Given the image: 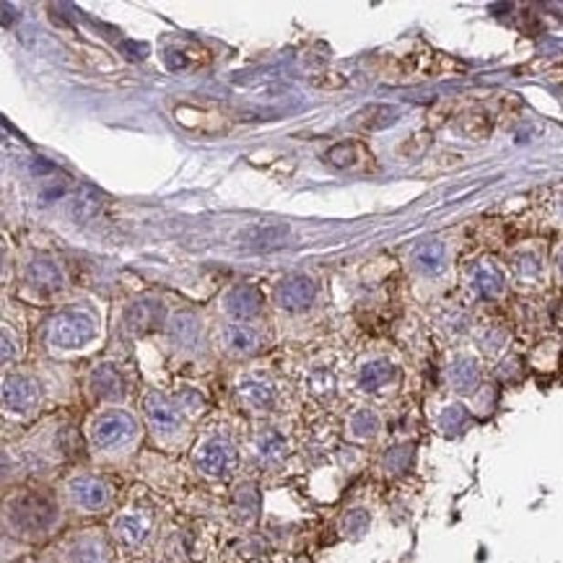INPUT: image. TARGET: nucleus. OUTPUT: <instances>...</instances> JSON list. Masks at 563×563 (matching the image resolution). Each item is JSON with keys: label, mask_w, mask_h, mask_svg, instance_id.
<instances>
[{"label": "nucleus", "mask_w": 563, "mask_h": 563, "mask_svg": "<svg viewBox=\"0 0 563 563\" xmlns=\"http://www.w3.org/2000/svg\"><path fill=\"white\" fill-rule=\"evenodd\" d=\"M5 516H8V525L21 535H42L58 522V506L48 496L27 491L8 501Z\"/></svg>", "instance_id": "nucleus-1"}, {"label": "nucleus", "mask_w": 563, "mask_h": 563, "mask_svg": "<svg viewBox=\"0 0 563 563\" xmlns=\"http://www.w3.org/2000/svg\"><path fill=\"white\" fill-rule=\"evenodd\" d=\"M94 338H97V322L89 312L68 309V312L55 314V320L49 322V343L55 348L73 351V348L89 345Z\"/></svg>", "instance_id": "nucleus-2"}, {"label": "nucleus", "mask_w": 563, "mask_h": 563, "mask_svg": "<svg viewBox=\"0 0 563 563\" xmlns=\"http://www.w3.org/2000/svg\"><path fill=\"white\" fill-rule=\"evenodd\" d=\"M138 426H135V419L130 416L128 410H120V408H112V410H104L99 413L97 419L89 423V439L97 450H120L125 447L130 439L135 436Z\"/></svg>", "instance_id": "nucleus-3"}, {"label": "nucleus", "mask_w": 563, "mask_h": 563, "mask_svg": "<svg viewBox=\"0 0 563 563\" xmlns=\"http://www.w3.org/2000/svg\"><path fill=\"white\" fill-rule=\"evenodd\" d=\"M237 462V451L231 441L224 436H208L197 450H195V467L213 481L228 478Z\"/></svg>", "instance_id": "nucleus-4"}, {"label": "nucleus", "mask_w": 563, "mask_h": 563, "mask_svg": "<svg viewBox=\"0 0 563 563\" xmlns=\"http://www.w3.org/2000/svg\"><path fill=\"white\" fill-rule=\"evenodd\" d=\"M143 413L151 431L159 436L177 434L182 426V413L172 400H166L159 392H151L143 400Z\"/></svg>", "instance_id": "nucleus-5"}, {"label": "nucleus", "mask_w": 563, "mask_h": 563, "mask_svg": "<svg viewBox=\"0 0 563 563\" xmlns=\"http://www.w3.org/2000/svg\"><path fill=\"white\" fill-rule=\"evenodd\" d=\"M70 501L79 506L80 512H101L110 504V488L107 483L99 481L94 475H79L68 483Z\"/></svg>", "instance_id": "nucleus-6"}, {"label": "nucleus", "mask_w": 563, "mask_h": 563, "mask_svg": "<svg viewBox=\"0 0 563 563\" xmlns=\"http://www.w3.org/2000/svg\"><path fill=\"white\" fill-rule=\"evenodd\" d=\"M39 400L37 382L27 374H11L3 379V408L8 413H29Z\"/></svg>", "instance_id": "nucleus-7"}, {"label": "nucleus", "mask_w": 563, "mask_h": 563, "mask_svg": "<svg viewBox=\"0 0 563 563\" xmlns=\"http://www.w3.org/2000/svg\"><path fill=\"white\" fill-rule=\"evenodd\" d=\"M317 296V286L312 278L306 275H291L286 281H281V286L275 291V302L281 309H289V312H302L306 306L314 302Z\"/></svg>", "instance_id": "nucleus-8"}, {"label": "nucleus", "mask_w": 563, "mask_h": 563, "mask_svg": "<svg viewBox=\"0 0 563 563\" xmlns=\"http://www.w3.org/2000/svg\"><path fill=\"white\" fill-rule=\"evenodd\" d=\"M237 392H239V400L255 413H268L278 402L275 387L268 379H260V377H244L239 387H237Z\"/></svg>", "instance_id": "nucleus-9"}, {"label": "nucleus", "mask_w": 563, "mask_h": 563, "mask_svg": "<svg viewBox=\"0 0 563 563\" xmlns=\"http://www.w3.org/2000/svg\"><path fill=\"white\" fill-rule=\"evenodd\" d=\"M112 530L114 537L125 547L143 546L148 532H151V516L143 515V512H122L114 519Z\"/></svg>", "instance_id": "nucleus-10"}, {"label": "nucleus", "mask_w": 563, "mask_h": 563, "mask_svg": "<svg viewBox=\"0 0 563 563\" xmlns=\"http://www.w3.org/2000/svg\"><path fill=\"white\" fill-rule=\"evenodd\" d=\"M327 161L338 169H345V172H364L369 166L371 154L369 148L364 143H356V141H345V143L333 145L327 151Z\"/></svg>", "instance_id": "nucleus-11"}, {"label": "nucleus", "mask_w": 563, "mask_h": 563, "mask_svg": "<svg viewBox=\"0 0 563 563\" xmlns=\"http://www.w3.org/2000/svg\"><path fill=\"white\" fill-rule=\"evenodd\" d=\"M68 563H110V556L99 535L83 532L68 546Z\"/></svg>", "instance_id": "nucleus-12"}, {"label": "nucleus", "mask_w": 563, "mask_h": 563, "mask_svg": "<svg viewBox=\"0 0 563 563\" xmlns=\"http://www.w3.org/2000/svg\"><path fill=\"white\" fill-rule=\"evenodd\" d=\"M262 306V293L255 286H237L226 293V312L237 320H250L255 317Z\"/></svg>", "instance_id": "nucleus-13"}, {"label": "nucleus", "mask_w": 563, "mask_h": 563, "mask_svg": "<svg viewBox=\"0 0 563 563\" xmlns=\"http://www.w3.org/2000/svg\"><path fill=\"white\" fill-rule=\"evenodd\" d=\"M89 387H91V392L97 395L99 400H122V395H125L122 374L110 364L94 369V374L89 377Z\"/></svg>", "instance_id": "nucleus-14"}, {"label": "nucleus", "mask_w": 563, "mask_h": 563, "mask_svg": "<svg viewBox=\"0 0 563 563\" xmlns=\"http://www.w3.org/2000/svg\"><path fill=\"white\" fill-rule=\"evenodd\" d=\"M286 237H289V226L286 224H255L247 226L239 234V239H244V244H250V247H255V250L278 247Z\"/></svg>", "instance_id": "nucleus-15"}, {"label": "nucleus", "mask_w": 563, "mask_h": 563, "mask_svg": "<svg viewBox=\"0 0 563 563\" xmlns=\"http://www.w3.org/2000/svg\"><path fill=\"white\" fill-rule=\"evenodd\" d=\"M27 281L34 289L55 291L63 286V271L52 260H32L27 265Z\"/></svg>", "instance_id": "nucleus-16"}, {"label": "nucleus", "mask_w": 563, "mask_h": 563, "mask_svg": "<svg viewBox=\"0 0 563 563\" xmlns=\"http://www.w3.org/2000/svg\"><path fill=\"white\" fill-rule=\"evenodd\" d=\"M286 439L278 429H262L258 436H255V454H258L260 462L265 465H275L286 457Z\"/></svg>", "instance_id": "nucleus-17"}, {"label": "nucleus", "mask_w": 563, "mask_h": 563, "mask_svg": "<svg viewBox=\"0 0 563 563\" xmlns=\"http://www.w3.org/2000/svg\"><path fill=\"white\" fill-rule=\"evenodd\" d=\"M161 320H164L161 302H135V304H130L128 314H125V322L138 333L154 330L156 324H161Z\"/></svg>", "instance_id": "nucleus-18"}, {"label": "nucleus", "mask_w": 563, "mask_h": 563, "mask_svg": "<svg viewBox=\"0 0 563 563\" xmlns=\"http://www.w3.org/2000/svg\"><path fill=\"white\" fill-rule=\"evenodd\" d=\"M450 382L451 387L460 392V395H470L478 389V382H481V371H478V364L473 358H457L451 364L450 369Z\"/></svg>", "instance_id": "nucleus-19"}, {"label": "nucleus", "mask_w": 563, "mask_h": 563, "mask_svg": "<svg viewBox=\"0 0 563 563\" xmlns=\"http://www.w3.org/2000/svg\"><path fill=\"white\" fill-rule=\"evenodd\" d=\"M398 122V110L395 107H385V104H374L356 114L354 125L361 130H382L389 128Z\"/></svg>", "instance_id": "nucleus-20"}, {"label": "nucleus", "mask_w": 563, "mask_h": 563, "mask_svg": "<svg viewBox=\"0 0 563 563\" xmlns=\"http://www.w3.org/2000/svg\"><path fill=\"white\" fill-rule=\"evenodd\" d=\"M413 262L420 273H439L444 268V244L441 241H423L413 252Z\"/></svg>", "instance_id": "nucleus-21"}, {"label": "nucleus", "mask_w": 563, "mask_h": 563, "mask_svg": "<svg viewBox=\"0 0 563 563\" xmlns=\"http://www.w3.org/2000/svg\"><path fill=\"white\" fill-rule=\"evenodd\" d=\"M392 374H395V369H392V364L389 361H369L366 366H361V374H358V385H361V389H366V392H377V389H382V387L392 379Z\"/></svg>", "instance_id": "nucleus-22"}, {"label": "nucleus", "mask_w": 563, "mask_h": 563, "mask_svg": "<svg viewBox=\"0 0 563 563\" xmlns=\"http://www.w3.org/2000/svg\"><path fill=\"white\" fill-rule=\"evenodd\" d=\"M377 431H379V416L371 408H358L354 416L348 419V434L354 436V439L366 441V439H374Z\"/></svg>", "instance_id": "nucleus-23"}, {"label": "nucleus", "mask_w": 563, "mask_h": 563, "mask_svg": "<svg viewBox=\"0 0 563 563\" xmlns=\"http://www.w3.org/2000/svg\"><path fill=\"white\" fill-rule=\"evenodd\" d=\"M226 345H228V351H234V354L250 356L258 351L260 340H258V335L250 330V327L234 324V327H228V330H226Z\"/></svg>", "instance_id": "nucleus-24"}, {"label": "nucleus", "mask_w": 563, "mask_h": 563, "mask_svg": "<svg viewBox=\"0 0 563 563\" xmlns=\"http://www.w3.org/2000/svg\"><path fill=\"white\" fill-rule=\"evenodd\" d=\"M99 206H101V200H99L97 190H91V187H80L79 193H76V197H73V203H70V216L83 224V221H89V218L97 216Z\"/></svg>", "instance_id": "nucleus-25"}, {"label": "nucleus", "mask_w": 563, "mask_h": 563, "mask_svg": "<svg viewBox=\"0 0 563 563\" xmlns=\"http://www.w3.org/2000/svg\"><path fill=\"white\" fill-rule=\"evenodd\" d=\"M473 286L483 296H496L501 291V275L494 268H478L473 273Z\"/></svg>", "instance_id": "nucleus-26"}, {"label": "nucleus", "mask_w": 563, "mask_h": 563, "mask_svg": "<svg viewBox=\"0 0 563 563\" xmlns=\"http://www.w3.org/2000/svg\"><path fill=\"white\" fill-rule=\"evenodd\" d=\"M439 426L447 431V434H457L467 426V410L462 405H450L444 408V413L439 416Z\"/></svg>", "instance_id": "nucleus-27"}, {"label": "nucleus", "mask_w": 563, "mask_h": 563, "mask_svg": "<svg viewBox=\"0 0 563 563\" xmlns=\"http://www.w3.org/2000/svg\"><path fill=\"white\" fill-rule=\"evenodd\" d=\"M340 530L345 532V535H351V537L364 535V532L369 530V512H364V509H354V512H348V515L343 516Z\"/></svg>", "instance_id": "nucleus-28"}, {"label": "nucleus", "mask_w": 563, "mask_h": 563, "mask_svg": "<svg viewBox=\"0 0 563 563\" xmlns=\"http://www.w3.org/2000/svg\"><path fill=\"white\" fill-rule=\"evenodd\" d=\"M333 387H335V379H333L330 371L327 369L312 371V377H309V389H312L317 398H327V395L333 392Z\"/></svg>", "instance_id": "nucleus-29"}, {"label": "nucleus", "mask_w": 563, "mask_h": 563, "mask_svg": "<svg viewBox=\"0 0 563 563\" xmlns=\"http://www.w3.org/2000/svg\"><path fill=\"white\" fill-rule=\"evenodd\" d=\"M172 335H175V340H179V343H190V338L195 335V320H193V317H187V314L177 317V320H175V324H172Z\"/></svg>", "instance_id": "nucleus-30"}, {"label": "nucleus", "mask_w": 563, "mask_h": 563, "mask_svg": "<svg viewBox=\"0 0 563 563\" xmlns=\"http://www.w3.org/2000/svg\"><path fill=\"white\" fill-rule=\"evenodd\" d=\"M11 354H16V348L11 345V335L3 330V364H8V361H11Z\"/></svg>", "instance_id": "nucleus-31"}, {"label": "nucleus", "mask_w": 563, "mask_h": 563, "mask_svg": "<svg viewBox=\"0 0 563 563\" xmlns=\"http://www.w3.org/2000/svg\"><path fill=\"white\" fill-rule=\"evenodd\" d=\"M561 273H563V252H561Z\"/></svg>", "instance_id": "nucleus-32"}]
</instances>
